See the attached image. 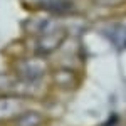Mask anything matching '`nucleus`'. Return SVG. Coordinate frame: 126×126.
Listing matches in <instances>:
<instances>
[{
  "mask_svg": "<svg viewBox=\"0 0 126 126\" xmlns=\"http://www.w3.org/2000/svg\"><path fill=\"white\" fill-rule=\"evenodd\" d=\"M99 7H106V9H114V7H121L126 3V0H94Z\"/></svg>",
  "mask_w": 126,
  "mask_h": 126,
  "instance_id": "1",
  "label": "nucleus"
}]
</instances>
